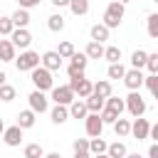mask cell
Returning <instances> with one entry per match:
<instances>
[{"instance_id": "6da1fadb", "label": "cell", "mask_w": 158, "mask_h": 158, "mask_svg": "<svg viewBox=\"0 0 158 158\" xmlns=\"http://www.w3.org/2000/svg\"><path fill=\"white\" fill-rule=\"evenodd\" d=\"M121 20H123V5L121 2H116V0H111L109 5H106V12H104V27L106 30H114V27H118L121 25Z\"/></svg>"}, {"instance_id": "7a4b0ae2", "label": "cell", "mask_w": 158, "mask_h": 158, "mask_svg": "<svg viewBox=\"0 0 158 158\" xmlns=\"http://www.w3.org/2000/svg\"><path fill=\"white\" fill-rule=\"evenodd\" d=\"M30 79H32V84H35V89H37V91H49V89L54 86L52 72H47L44 67L32 69V72H30Z\"/></svg>"}, {"instance_id": "3957f363", "label": "cell", "mask_w": 158, "mask_h": 158, "mask_svg": "<svg viewBox=\"0 0 158 158\" xmlns=\"http://www.w3.org/2000/svg\"><path fill=\"white\" fill-rule=\"evenodd\" d=\"M15 64L20 72H32L40 67V52H32V49H22L20 57H15Z\"/></svg>"}, {"instance_id": "277c9868", "label": "cell", "mask_w": 158, "mask_h": 158, "mask_svg": "<svg viewBox=\"0 0 158 158\" xmlns=\"http://www.w3.org/2000/svg\"><path fill=\"white\" fill-rule=\"evenodd\" d=\"M123 106L128 109V114H131L133 118L143 116V114H146V109H148V106H146V101H143V96H141L138 91H131V94L123 99Z\"/></svg>"}, {"instance_id": "5b68a950", "label": "cell", "mask_w": 158, "mask_h": 158, "mask_svg": "<svg viewBox=\"0 0 158 158\" xmlns=\"http://www.w3.org/2000/svg\"><path fill=\"white\" fill-rule=\"evenodd\" d=\"M10 42L15 49H30V42H32V35L27 27H15L12 35H10Z\"/></svg>"}, {"instance_id": "8992f818", "label": "cell", "mask_w": 158, "mask_h": 158, "mask_svg": "<svg viewBox=\"0 0 158 158\" xmlns=\"http://www.w3.org/2000/svg\"><path fill=\"white\" fill-rule=\"evenodd\" d=\"M49 91H52L54 104H59V106H69V104L77 99V96H74V91H72L69 86H52Z\"/></svg>"}, {"instance_id": "52a82bcc", "label": "cell", "mask_w": 158, "mask_h": 158, "mask_svg": "<svg viewBox=\"0 0 158 158\" xmlns=\"http://www.w3.org/2000/svg\"><path fill=\"white\" fill-rule=\"evenodd\" d=\"M40 67H44L47 72H59V69H62V57H59L54 49H49V52H44V54L40 57Z\"/></svg>"}, {"instance_id": "ba28073f", "label": "cell", "mask_w": 158, "mask_h": 158, "mask_svg": "<svg viewBox=\"0 0 158 158\" xmlns=\"http://www.w3.org/2000/svg\"><path fill=\"white\" fill-rule=\"evenodd\" d=\"M123 84H126L128 91H138V89L143 86V72H141V69H126Z\"/></svg>"}, {"instance_id": "9c48e42d", "label": "cell", "mask_w": 158, "mask_h": 158, "mask_svg": "<svg viewBox=\"0 0 158 158\" xmlns=\"http://www.w3.org/2000/svg\"><path fill=\"white\" fill-rule=\"evenodd\" d=\"M27 101H30V111H35V114H42V111L49 109V101H47L44 91H37V89H35V91L27 96Z\"/></svg>"}, {"instance_id": "30bf717a", "label": "cell", "mask_w": 158, "mask_h": 158, "mask_svg": "<svg viewBox=\"0 0 158 158\" xmlns=\"http://www.w3.org/2000/svg\"><path fill=\"white\" fill-rule=\"evenodd\" d=\"M84 128H86V136H91V138L101 136V131H104V123H101L99 114H86V118H84Z\"/></svg>"}, {"instance_id": "8fae6325", "label": "cell", "mask_w": 158, "mask_h": 158, "mask_svg": "<svg viewBox=\"0 0 158 158\" xmlns=\"http://www.w3.org/2000/svg\"><path fill=\"white\" fill-rule=\"evenodd\" d=\"M148 131H151V123H148V118L138 116V118L131 123V133H128V136H133V138L143 141V138H148Z\"/></svg>"}, {"instance_id": "7c38bea8", "label": "cell", "mask_w": 158, "mask_h": 158, "mask_svg": "<svg viewBox=\"0 0 158 158\" xmlns=\"http://www.w3.org/2000/svg\"><path fill=\"white\" fill-rule=\"evenodd\" d=\"M0 138L5 141V146L15 148V146H20V143H22V128H20V126H10V128H5V131H2V136H0Z\"/></svg>"}, {"instance_id": "4fadbf2b", "label": "cell", "mask_w": 158, "mask_h": 158, "mask_svg": "<svg viewBox=\"0 0 158 158\" xmlns=\"http://www.w3.org/2000/svg\"><path fill=\"white\" fill-rule=\"evenodd\" d=\"M67 111H69V116L72 118H86V104H84V99H74L69 106H67Z\"/></svg>"}, {"instance_id": "5bb4252c", "label": "cell", "mask_w": 158, "mask_h": 158, "mask_svg": "<svg viewBox=\"0 0 158 158\" xmlns=\"http://www.w3.org/2000/svg\"><path fill=\"white\" fill-rule=\"evenodd\" d=\"M35 116H37L35 111L25 109V111H20V114H17V123H15V126H20L22 131H25V128H32V126H35V121H37Z\"/></svg>"}, {"instance_id": "9a60e30c", "label": "cell", "mask_w": 158, "mask_h": 158, "mask_svg": "<svg viewBox=\"0 0 158 158\" xmlns=\"http://www.w3.org/2000/svg\"><path fill=\"white\" fill-rule=\"evenodd\" d=\"M10 20H12V25H15V27H27L32 17H30V10H22V7H17V10L10 15Z\"/></svg>"}, {"instance_id": "2e32d148", "label": "cell", "mask_w": 158, "mask_h": 158, "mask_svg": "<svg viewBox=\"0 0 158 158\" xmlns=\"http://www.w3.org/2000/svg\"><path fill=\"white\" fill-rule=\"evenodd\" d=\"M89 35H91V42H99V44H104L106 40H109V30L101 25V22H96V25H91V30H89Z\"/></svg>"}, {"instance_id": "e0dca14e", "label": "cell", "mask_w": 158, "mask_h": 158, "mask_svg": "<svg viewBox=\"0 0 158 158\" xmlns=\"http://www.w3.org/2000/svg\"><path fill=\"white\" fill-rule=\"evenodd\" d=\"M91 94H96V96H101V99L111 96V81H109V79H99V81H94V84H91Z\"/></svg>"}, {"instance_id": "ac0fdd59", "label": "cell", "mask_w": 158, "mask_h": 158, "mask_svg": "<svg viewBox=\"0 0 158 158\" xmlns=\"http://www.w3.org/2000/svg\"><path fill=\"white\" fill-rule=\"evenodd\" d=\"M84 104H86V111H89V114H99V111L104 109V99L96 96V94H89V96L84 99Z\"/></svg>"}, {"instance_id": "d6986e66", "label": "cell", "mask_w": 158, "mask_h": 158, "mask_svg": "<svg viewBox=\"0 0 158 158\" xmlns=\"http://www.w3.org/2000/svg\"><path fill=\"white\" fill-rule=\"evenodd\" d=\"M0 59L2 62H15V47L10 40H0Z\"/></svg>"}, {"instance_id": "ffe728a7", "label": "cell", "mask_w": 158, "mask_h": 158, "mask_svg": "<svg viewBox=\"0 0 158 158\" xmlns=\"http://www.w3.org/2000/svg\"><path fill=\"white\" fill-rule=\"evenodd\" d=\"M84 54H86V59H101V57H104V44H99V42H91V40H89V44H86Z\"/></svg>"}, {"instance_id": "44dd1931", "label": "cell", "mask_w": 158, "mask_h": 158, "mask_svg": "<svg viewBox=\"0 0 158 158\" xmlns=\"http://www.w3.org/2000/svg\"><path fill=\"white\" fill-rule=\"evenodd\" d=\"M104 109H111L114 114H118V116H121V111H123L126 106H123V99H118V96H114V94H111V96H106V99H104Z\"/></svg>"}, {"instance_id": "7402d4cb", "label": "cell", "mask_w": 158, "mask_h": 158, "mask_svg": "<svg viewBox=\"0 0 158 158\" xmlns=\"http://www.w3.org/2000/svg\"><path fill=\"white\" fill-rule=\"evenodd\" d=\"M106 141L101 138V136H96V138H89V153L91 156H101V153H106Z\"/></svg>"}, {"instance_id": "603a6c76", "label": "cell", "mask_w": 158, "mask_h": 158, "mask_svg": "<svg viewBox=\"0 0 158 158\" xmlns=\"http://www.w3.org/2000/svg\"><path fill=\"white\" fill-rule=\"evenodd\" d=\"M126 153H128V151H126V146H123L121 141L106 146V156H109V158H126Z\"/></svg>"}, {"instance_id": "cb8c5ba5", "label": "cell", "mask_w": 158, "mask_h": 158, "mask_svg": "<svg viewBox=\"0 0 158 158\" xmlns=\"http://www.w3.org/2000/svg\"><path fill=\"white\" fill-rule=\"evenodd\" d=\"M101 59H106L109 64H116V62H121V47H116V44H111V47H104V57Z\"/></svg>"}, {"instance_id": "d4e9b609", "label": "cell", "mask_w": 158, "mask_h": 158, "mask_svg": "<svg viewBox=\"0 0 158 158\" xmlns=\"http://www.w3.org/2000/svg\"><path fill=\"white\" fill-rule=\"evenodd\" d=\"M49 116H52V123L59 126V123H64V121L69 118V111H67V106H59V104H57V106L49 111Z\"/></svg>"}, {"instance_id": "484cf974", "label": "cell", "mask_w": 158, "mask_h": 158, "mask_svg": "<svg viewBox=\"0 0 158 158\" xmlns=\"http://www.w3.org/2000/svg\"><path fill=\"white\" fill-rule=\"evenodd\" d=\"M69 10H72V15H77V17L86 15V12H89V0H69Z\"/></svg>"}, {"instance_id": "4316f807", "label": "cell", "mask_w": 158, "mask_h": 158, "mask_svg": "<svg viewBox=\"0 0 158 158\" xmlns=\"http://www.w3.org/2000/svg\"><path fill=\"white\" fill-rule=\"evenodd\" d=\"M114 131H116V136L118 138H126L128 133H131V123H128V118H116V123H114Z\"/></svg>"}, {"instance_id": "83f0119b", "label": "cell", "mask_w": 158, "mask_h": 158, "mask_svg": "<svg viewBox=\"0 0 158 158\" xmlns=\"http://www.w3.org/2000/svg\"><path fill=\"white\" fill-rule=\"evenodd\" d=\"M47 27H49L52 32H62V30H64V17H62L59 12L49 15V17H47Z\"/></svg>"}, {"instance_id": "f1b7e54d", "label": "cell", "mask_w": 158, "mask_h": 158, "mask_svg": "<svg viewBox=\"0 0 158 158\" xmlns=\"http://www.w3.org/2000/svg\"><path fill=\"white\" fill-rule=\"evenodd\" d=\"M54 52H57V54H59L62 59H69V57H72V54H74L77 49H74V44H72L69 40H64V42H59V47H57Z\"/></svg>"}, {"instance_id": "f546056e", "label": "cell", "mask_w": 158, "mask_h": 158, "mask_svg": "<svg viewBox=\"0 0 158 158\" xmlns=\"http://www.w3.org/2000/svg\"><path fill=\"white\" fill-rule=\"evenodd\" d=\"M123 74H126V67H123L121 62L109 64V69H106V77H109V79H123Z\"/></svg>"}, {"instance_id": "4dcf8cb0", "label": "cell", "mask_w": 158, "mask_h": 158, "mask_svg": "<svg viewBox=\"0 0 158 158\" xmlns=\"http://www.w3.org/2000/svg\"><path fill=\"white\" fill-rule=\"evenodd\" d=\"M22 153H25V158H42V156H44V148H42L40 143H27Z\"/></svg>"}, {"instance_id": "1f68e13d", "label": "cell", "mask_w": 158, "mask_h": 158, "mask_svg": "<svg viewBox=\"0 0 158 158\" xmlns=\"http://www.w3.org/2000/svg\"><path fill=\"white\" fill-rule=\"evenodd\" d=\"M146 57H148V52H143V49H136V52L131 54V67H133V69H141V67H146Z\"/></svg>"}, {"instance_id": "d6a6232c", "label": "cell", "mask_w": 158, "mask_h": 158, "mask_svg": "<svg viewBox=\"0 0 158 158\" xmlns=\"http://www.w3.org/2000/svg\"><path fill=\"white\" fill-rule=\"evenodd\" d=\"M69 59H72L69 64H72V67H77V69H86V64H89V59H86V54H84V52H74Z\"/></svg>"}, {"instance_id": "836d02e7", "label": "cell", "mask_w": 158, "mask_h": 158, "mask_svg": "<svg viewBox=\"0 0 158 158\" xmlns=\"http://www.w3.org/2000/svg\"><path fill=\"white\" fill-rule=\"evenodd\" d=\"M143 84L148 86V91H151L153 96H158V74H148V77H143Z\"/></svg>"}, {"instance_id": "e575fe53", "label": "cell", "mask_w": 158, "mask_h": 158, "mask_svg": "<svg viewBox=\"0 0 158 158\" xmlns=\"http://www.w3.org/2000/svg\"><path fill=\"white\" fill-rule=\"evenodd\" d=\"M99 118H101V123H111V126H114L116 118H118V114H114L111 109H101V111H99Z\"/></svg>"}, {"instance_id": "d590c367", "label": "cell", "mask_w": 158, "mask_h": 158, "mask_svg": "<svg viewBox=\"0 0 158 158\" xmlns=\"http://www.w3.org/2000/svg\"><path fill=\"white\" fill-rule=\"evenodd\" d=\"M12 30H15L12 20H10V17H0V35H2V37H10Z\"/></svg>"}, {"instance_id": "8d00e7d4", "label": "cell", "mask_w": 158, "mask_h": 158, "mask_svg": "<svg viewBox=\"0 0 158 158\" xmlns=\"http://www.w3.org/2000/svg\"><path fill=\"white\" fill-rule=\"evenodd\" d=\"M15 86H10V84H2L0 86V101H12L15 99Z\"/></svg>"}, {"instance_id": "74e56055", "label": "cell", "mask_w": 158, "mask_h": 158, "mask_svg": "<svg viewBox=\"0 0 158 158\" xmlns=\"http://www.w3.org/2000/svg\"><path fill=\"white\" fill-rule=\"evenodd\" d=\"M148 35L156 40L158 37V15L153 12V15H148Z\"/></svg>"}, {"instance_id": "f35d334b", "label": "cell", "mask_w": 158, "mask_h": 158, "mask_svg": "<svg viewBox=\"0 0 158 158\" xmlns=\"http://www.w3.org/2000/svg\"><path fill=\"white\" fill-rule=\"evenodd\" d=\"M146 67L151 74H158V54H148L146 57Z\"/></svg>"}, {"instance_id": "ab89813d", "label": "cell", "mask_w": 158, "mask_h": 158, "mask_svg": "<svg viewBox=\"0 0 158 158\" xmlns=\"http://www.w3.org/2000/svg\"><path fill=\"white\" fill-rule=\"evenodd\" d=\"M72 148H74V153H81V151H89V138H77V141L72 143Z\"/></svg>"}, {"instance_id": "60d3db41", "label": "cell", "mask_w": 158, "mask_h": 158, "mask_svg": "<svg viewBox=\"0 0 158 158\" xmlns=\"http://www.w3.org/2000/svg\"><path fill=\"white\" fill-rule=\"evenodd\" d=\"M67 74H69V79H86V74H84V69H77V67H67Z\"/></svg>"}, {"instance_id": "b9f144b4", "label": "cell", "mask_w": 158, "mask_h": 158, "mask_svg": "<svg viewBox=\"0 0 158 158\" xmlns=\"http://www.w3.org/2000/svg\"><path fill=\"white\" fill-rule=\"evenodd\" d=\"M17 5H20L22 10H30V7H35V5H40V0H17Z\"/></svg>"}, {"instance_id": "7bdbcfd3", "label": "cell", "mask_w": 158, "mask_h": 158, "mask_svg": "<svg viewBox=\"0 0 158 158\" xmlns=\"http://www.w3.org/2000/svg\"><path fill=\"white\" fill-rule=\"evenodd\" d=\"M148 158H158V143H153V146L148 148Z\"/></svg>"}, {"instance_id": "ee69618b", "label": "cell", "mask_w": 158, "mask_h": 158, "mask_svg": "<svg viewBox=\"0 0 158 158\" xmlns=\"http://www.w3.org/2000/svg\"><path fill=\"white\" fill-rule=\"evenodd\" d=\"M54 7H69V0H49Z\"/></svg>"}, {"instance_id": "f6af8a7d", "label": "cell", "mask_w": 158, "mask_h": 158, "mask_svg": "<svg viewBox=\"0 0 158 158\" xmlns=\"http://www.w3.org/2000/svg\"><path fill=\"white\" fill-rule=\"evenodd\" d=\"M74 158H91L89 151H81V153H74Z\"/></svg>"}, {"instance_id": "bcb514c9", "label": "cell", "mask_w": 158, "mask_h": 158, "mask_svg": "<svg viewBox=\"0 0 158 158\" xmlns=\"http://www.w3.org/2000/svg\"><path fill=\"white\" fill-rule=\"evenodd\" d=\"M5 79H7V74H5V72H2V69H0V86H2V84H7V81H5Z\"/></svg>"}, {"instance_id": "7dc6e473", "label": "cell", "mask_w": 158, "mask_h": 158, "mask_svg": "<svg viewBox=\"0 0 158 158\" xmlns=\"http://www.w3.org/2000/svg\"><path fill=\"white\" fill-rule=\"evenodd\" d=\"M42 158H62V156H59V153H44Z\"/></svg>"}, {"instance_id": "c3c4849f", "label": "cell", "mask_w": 158, "mask_h": 158, "mask_svg": "<svg viewBox=\"0 0 158 158\" xmlns=\"http://www.w3.org/2000/svg\"><path fill=\"white\" fill-rule=\"evenodd\" d=\"M126 158H143L141 153H126Z\"/></svg>"}, {"instance_id": "681fc988", "label": "cell", "mask_w": 158, "mask_h": 158, "mask_svg": "<svg viewBox=\"0 0 158 158\" xmlns=\"http://www.w3.org/2000/svg\"><path fill=\"white\" fill-rule=\"evenodd\" d=\"M116 2H121V5H123V7H126V5H128V2H131V0H116Z\"/></svg>"}, {"instance_id": "f907efd6", "label": "cell", "mask_w": 158, "mask_h": 158, "mask_svg": "<svg viewBox=\"0 0 158 158\" xmlns=\"http://www.w3.org/2000/svg\"><path fill=\"white\" fill-rule=\"evenodd\" d=\"M2 131H5V123H2V118H0V136H2Z\"/></svg>"}, {"instance_id": "816d5d0a", "label": "cell", "mask_w": 158, "mask_h": 158, "mask_svg": "<svg viewBox=\"0 0 158 158\" xmlns=\"http://www.w3.org/2000/svg\"><path fill=\"white\" fill-rule=\"evenodd\" d=\"M91 158H109V156H106V153H101V156H91Z\"/></svg>"}, {"instance_id": "f5cc1de1", "label": "cell", "mask_w": 158, "mask_h": 158, "mask_svg": "<svg viewBox=\"0 0 158 158\" xmlns=\"http://www.w3.org/2000/svg\"><path fill=\"white\" fill-rule=\"evenodd\" d=\"M40 2H42V0H40Z\"/></svg>"}]
</instances>
